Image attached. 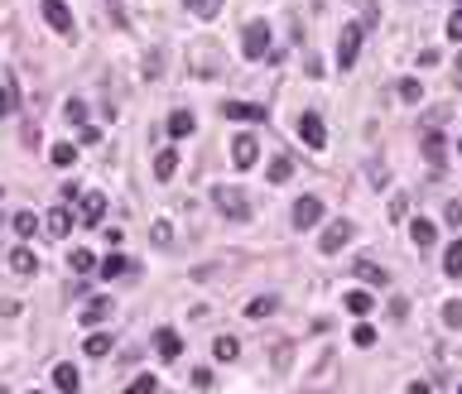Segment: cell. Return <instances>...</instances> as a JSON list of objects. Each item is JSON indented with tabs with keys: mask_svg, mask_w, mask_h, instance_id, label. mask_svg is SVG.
<instances>
[{
	"mask_svg": "<svg viewBox=\"0 0 462 394\" xmlns=\"http://www.w3.org/2000/svg\"><path fill=\"white\" fill-rule=\"evenodd\" d=\"M241 53L250 58V63H260V58L270 53V25H265V20H250V25H245V34H241Z\"/></svg>",
	"mask_w": 462,
	"mask_h": 394,
	"instance_id": "6da1fadb",
	"label": "cell"
},
{
	"mask_svg": "<svg viewBox=\"0 0 462 394\" xmlns=\"http://www.w3.org/2000/svg\"><path fill=\"white\" fill-rule=\"evenodd\" d=\"M212 202H217L221 216H231V221H250V202L241 197V187H212Z\"/></svg>",
	"mask_w": 462,
	"mask_h": 394,
	"instance_id": "7a4b0ae2",
	"label": "cell"
},
{
	"mask_svg": "<svg viewBox=\"0 0 462 394\" xmlns=\"http://www.w3.org/2000/svg\"><path fill=\"white\" fill-rule=\"evenodd\" d=\"M352 236H356V226L347 221V216H342V221H327L323 236H318V250H323V255H337V250H342Z\"/></svg>",
	"mask_w": 462,
	"mask_h": 394,
	"instance_id": "3957f363",
	"label": "cell"
},
{
	"mask_svg": "<svg viewBox=\"0 0 462 394\" xmlns=\"http://www.w3.org/2000/svg\"><path fill=\"white\" fill-rule=\"evenodd\" d=\"M102 216H107V197L102 192H82L78 197V226H102Z\"/></svg>",
	"mask_w": 462,
	"mask_h": 394,
	"instance_id": "277c9868",
	"label": "cell"
},
{
	"mask_svg": "<svg viewBox=\"0 0 462 394\" xmlns=\"http://www.w3.org/2000/svg\"><path fill=\"white\" fill-rule=\"evenodd\" d=\"M356 53H361V25H347L337 34V68H342V73L356 63Z\"/></svg>",
	"mask_w": 462,
	"mask_h": 394,
	"instance_id": "5b68a950",
	"label": "cell"
},
{
	"mask_svg": "<svg viewBox=\"0 0 462 394\" xmlns=\"http://www.w3.org/2000/svg\"><path fill=\"white\" fill-rule=\"evenodd\" d=\"M299 140L308 149H323L327 144V130H323V116H318V111H303L299 116Z\"/></svg>",
	"mask_w": 462,
	"mask_h": 394,
	"instance_id": "8992f818",
	"label": "cell"
},
{
	"mask_svg": "<svg viewBox=\"0 0 462 394\" xmlns=\"http://www.w3.org/2000/svg\"><path fill=\"white\" fill-rule=\"evenodd\" d=\"M318 221H323V197H299L294 202V226L299 231H313Z\"/></svg>",
	"mask_w": 462,
	"mask_h": 394,
	"instance_id": "52a82bcc",
	"label": "cell"
},
{
	"mask_svg": "<svg viewBox=\"0 0 462 394\" xmlns=\"http://www.w3.org/2000/svg\"><path fill=\"white\" fill-rule=\"evenodd\" d=\"M39 10H44V20H49L58 34H73V10H68V0H39Z\"/></svg>",
	"mask_w": 462,
	"mask_h": 394,
	"instance_id": "ba28073f",
	"label": "cell"
},
{
	"mask_svg": "<svg viewBox=\"0 0 462 394\" xmlns=\"http://www.w3.org/2000/svg\"><path fill=\"white\" fill-rule=\"evenodd\" d=\"M255 159H260L255 135H236V140H231V164H236V168H255Z\"/></svg>",
	"mask_w": 462,
	"mask_h": 394,
	"instance_id": "9c48e42d",
	"label": "cell"
},
{
	"mask_svg": "<svg viewBox=\"0 0 462 394\" xmlns=\"http://www.w3.org/2000/svg\"><path fill=\"white\" fill-rule=\"evenodd\" d=\"M221 116H226V121H250V125L270 121V111H265V106H250V101H226V106H221Z\"/></svg>",
	"mask_w": 462,
	"mask_h": 394,
	"instance_id": "30bf717a",
	"label": "cell"
},
{
	"mask_svg": "<svg viewBox=\"0 0 462 394\" xmlns=\"http://www.w3.org/2000/svg\"><path fill=\"white\" fill-rule=\"evenodd\" d=\"M409 240H414L419 250H434L438 245V226L429 221V216H414V221H409Z\"/></svg>",
	"mask_w": 462,
	"mask_h": 394,
	"instance_id": "8fae6325",
	"label": "cell"
},
{
	"mask_svg": "<svg viewBox=\"0 0 462 394\" xmlns=\"http://www.w3.org/2000/svg\"><path fill=\"white\" fill-rule=\"evenodd\" d=\"M154 351H159L164 361H178V356H183V337H178L174 327H159V332H154Z\"/></svg>",
	"mask_w": 462,
	"mask_h": 394,
	"instance_id": "7c38bea8",
	"label": "cell"
},
{
	"mask_svg": "<svg viewBox=\"0 0 462 394\" xmlns=\"http://www.w3.org/2000/svg\"><path fill=\"white\" fill-rule=\"evenodd\" d=\"M419 149H424V159H429V164H443V149H448V144H443V130H438V125H429V130L419 135Z\"/></svg>",
	"mask_w": 462,
	"mask_h": 394,
	"instance_id": "4fadbf2b",
	"label": "cell"
},
{
	"mask_svg": "<svg viewBox=\"0 0 462 394\" xmlns=\"http://www.w3.org/2000/svg\"><path fill=\"white\" fill-rule=\"evenodd\" d=\"M352 274L361 279V284H371V289H376V284H390V269H381L376 260H356V264H352Z\"/></svg>",
	"mask_w": 462,
	"mask_h": 394,
	"instance_id": "5bb4252c",
	"label": "cell"
},
{
	"mask_svg": "<svg viewBox=\"0 0 462 394\" xmlns=\"http://www.w3.org/2000/svg\"><path fill=\"white\" fill-rule=\"evenodd\" d=\"M44 231H49L54 240H63L68 231H73V211H68V207H54L49 216H44Z\"/></svg>",
	"mask_w": 462,
	"mask_h": 394,
	"instance_id": "9a60e30c",
	"label": "cell"
},
{
	"mask_svg": "<svg viewBox=\"0 0 462 394\" xmlns=\"http://www.w3.org/2000/svg\"><path fill=\"white\" fill-rule=\"evenodd\" d=\"M54 385L63 394H78L82 390V375H78V366H68V361H63V366H54Z\"/></svg>",
	"mask_w": 462,
	"mask_h": 394,
	"instance_id": "2e32d148",
	"label": "cell"
},
{
	"mask_svg": "<svg viewBox=\"0 0 462 394\" xmlns=\"http://www.w3.org/2000/svg\"><path fill=\"white\" fill-rule=\"evenodd\" d=\"M111 317V298H92L87 308H82V327H102Z\"/></svg>",
	"mask_w": 462,
	"mask_h": 394,
	"instance_id": "e0dca14e",
	"label": "cell"
},
{
	"mask_svg": "<svg viewBox=\"0 0 462 394\" xmlns=\"http://www.w3.org/2000/svg\"><path fill=\"white\" fill-rule=\"evenodd\" d=\"M174 173H178V149H159V154H154V178L169 183Z\"/></svg>",
	"mask_w": 462,
	"mask_h": 394,
	"instance_id": "ac0fdd59",
	"label": "cell"
},
{
	"mask_svg": "<svg viewBox=\"0 0 462 394\" xmlns=\"http://www.w3.org/2000/svg\"><path fill=\"white\" fill-rule=\"evenodd\" d=\"M342 308H347L352 317H371V308H376V298H371L366 289H352V293H347V303H342Z\"/></svg>",
	"mask_w": 462,
	"mask_h": 394,
	"instance_id": "d6986e66",
	"label": "cell"
},
{
	"mask_svg": "<svg viewBox=\"0 0 462 394\" xmlns=\"http://www.w3.org/2000/svg\"><path fill=\"white\" fill-rule=\"evenodd\" d=\"M130 269H135V264L126 260V255H116V250H111L107 260H102V269H97V274H102V279H121V274H130Z\"/></svg>",
	"mask_w": 462,
	"mask_h": 394,
	"instance_id": "ffe728a7",
	"label": "cell"
},
{
	"mask_svg": "<svg viewBox=\"0 0 462 394\" xmlns=\"http://www.w3.org/2000/svg\"><path fill=\"white\" fill-rule=\"evenodd\" d=\"M15 106H20V87H15V78H5L0 82V121L15 116Z\"/></svg>",
	"mask_w": 462,
	"mask_h": 394,
	"instance_id": "44dd1931",
	"label": "cell"
},
{
	"mask_svg": "<svg viewBox=\"0 0 462 394\" xmlns=\"http://www.w3.org/2000/svg\"><path fill=\"white\" fill-rule=\"evenodd\" d=\"M443 274H448V279H462V240H453V245L443 250Z\"/></svg>",
	"mask_w": 462,
	"mask_h": 394,
	"instance_id": "7402d4cb",
	"label": "cell"
},
{
	"mask_svg": "<svg viewBox=\"0 0 462 394\" xmlns=\"http://www.w3.org/2000/svg\"><path fill=\"white\" fill-rule=\"evenodd\" d=\"M274 308H279V298H274V293H260V298L245 303V317H270Z\"/></svg>",
	"mask_w": 462,
	"mask_h": 394,
	"instance_id": "603a6c76",
	"label": "cell"
},
{
	"mask_svg": "<svg viewBox=\"0 0 462 394\" xmlns=\"http://www.w3.org/2000/svg\"><path fill=\"white\" fill-rule=\"evenodd\" d=\"M10 269H15V274H34V269H39L34 250H25V245H20V250H10Z\"/></svg>",
	"mask_w": 462,
	"mask_h": 394,
	"instance_id": "cb8c5ba5",
	"label": "cell"
},
{
	"mask_svg": "<svg viewBox=\"0 0 462 394\" xmlns=\"http://www.w3.org/2000/svg\"><path fill=\"white\" fill-rule=\"evenodd\" d=\"M169 135H174V140H188L193 135V116L188 111H174V116H169Z\"/></svg>",
	"mask_w": 462,
	"mask_h": 394,
	"instance_id": "d4e9b609",
	"label": "cell"
},
{
	"mask_svg": "<svg viewBox=\"0 0 462 394\" xmlns=\"http://www.w3.org/2000/svg\"><path fill=\"white\" fill-rule=\"evenodd\" d=\"M395 92H400V101H409V106L424 101V82H419V78H400V87H395Z\"/></svg>",
	"mask_w": 462,
	"mask_h": 394,
	"instance_id": "484cf974",
	"label": "cell"
},
{
	"mask_svg": "<svg viewBox=\"0 0 462 394\" xmlns=\"http://www.w3.org/2000/svg\"><path fill=\"white\" fill-rule=\"evenodd\" d=\"M49 159H54L58 168H73V164H78V144H68V140H63V144L49 149Z\"/></svg>",
	"mask_w": 462,
	"mask_h": 394,
	"instance_id": "4316f807",
	"label": "cell"
},
{
	"mask_svg": "<svg viewBox=\"0 0 462 394\" xmlns=\"http://www.w3.org/2000/svg\"><path fill=\"white\" fill-rule=\"evenodd\" d=\"M212 356H217V361H236V356H241V342H236V337H217V342H212Z\"/></svg>",
	"mask_w": 462,
	"mask_h": 394,
	"instance_id": "83f0119b",
	"label": "cell"
},
{
	"mask_svg": "<svg viewBox=\"0 0 462 394\" xmlns=\"http://www.w3.org/2000/svg\"><path fill=\"white\" fill-rule=\"evenodd\" d=\"M82 351H87V356H97V361H102V356H107V351H111V337H107V332H92V337H87V342H82Z\"/></svg>",
	"mask_w": 462,
	"mask_h": 394,
	"instance_id": "f1b7e54d",
	"label": "cell"
},
{
	"mask_svg": "<svg viewBox=\"0 0 462 394\" xmlns=\"http://www.w3.org/2000/svg\"><path fill=\"white\" fill-rule=\"evenodd\" d=\"M289 173H294V159H270V183H289Z\"/></svg>",
	"mask_w": 462,
	"mask_h": 394,
	"instance_id": "f546056e",
	"label": "cell"
},
{
	"mask_svg": "<svg viewBox=\"0 0 462 394\" xmlns=\"http://www.w3.org/2000/svg\"><path fill=\"white\" fill-rule=\"evenodd\" d=\"M15 236H39V216H34V211H20V216H15Z\"/></svg>",
	"mask_w": 462,
	"mask_h": 394,
	"instance_id": "4dcf8cb0",
	"label": "cell"
},
{
	"mask_svg": "<svg viewBox=\"0 0 462 394\" xmlns=\"http://www.w3.org/2000/svg\"><path fill=\"white\" fill-rule=\"evenodd\" d=\"M188 10H193V15H197V20H217L221 0H188Z\"/></svg>",
	"mask_w": 462,
	"mask_h": 394,
	"instance_id": "1f68e13d",
	"label": "cell"
},
{
	"mask_svg": "<svg viewBox=\"0 0 462 394\" xmlns=\"http://www.w3.org/2000/svg\"><path fill=\"white\" fill-rule=\"evenodd\" d=\"M63 116H68L73 125H82V121H87V101H82V97H68V106H63Z\"/></svg>",
	"mask_w": 462,
	"mask_h": 394,
	"instance_id": "d6a6232c",
	"label": "cell"
},
{
	"mask_svg": "<svg viewBox=\"0 0 462 394\" xmlns=\"http://www.w3.org/2000/svg\"><path fill=\"white\" fill-rule=\"evenodd\" d=\"M154 390H159V380H154V375H135V380L126 385V394H154Z\"/></svg>",
	"mask_w": 462,
	"mask_h": 394,
	"instance_id": "836d02e7",
	"label": "cell"
},
{
	"mask_svg": "<svg viewBox=\"0 0 462 394\" xmlns=\"http://www.w3.org/2000/svg\"><path fill=\"white\" fill-rule=\"evenodd\" d=\"M68 264H73L78 274H87V269H92V264H97V260H92V250H82V245H78V250L68 255Z\"/></svg>",
	"mask_w": 462,
	"mask_h": 394,
	"instance_id": "e575fe53",
	"label": "cell"
},
{
	"mask_svg": "<svg viewBox=\"0 0 462 394\" xmlns=\"http://www.w3.org/2000/svg\"><path fill=\"white\" fill-rule=\"evenodd\" d=\"M443 322H448V327H462V303H458V298L443 303Z\"/></svg>",
	"mask_w": 462,
	"mask_h": 394,
	"instance_id": "d590c367",
	"label": "cell"
},
{
	"mask_svg": "<svg viewBox=\"0 0 462 394\" xmlns=\"http://www.w3.org/2000/svg\"><path fill=\"white\" fill-rule=\"evenodd\" d=\"M448 39H453V44H462V5L448 15Z\"/></svg>",
	"mask_w": 462,
	"mask_h": 394,
	"instance_id": "8d00e7d4",
	"label": "cell"
},
{
	"mask_svg": "<svg viewBox=\"0 0 462 394\" xmlns=\"http://www.w3.org/2000/svg\"><path fill=\"white\" fill-rule=\"evenodd\" d=\"M78 140H82V144H97V140H102V130H97L92 121H82V125H78Z\"/></svg>",
	"mask_w": 462,
	"mask_h": 394,
	"instance_id": "74e56055",
	"label": "cell"
},
{
	"mask_svg": "<svg viewBox=\"0 0 462 394\" xmlns=\"http://www.w3.org/2000/svg\"><path fill=\"white\" fill-rule=\"evenodd\" d=\"M352 346H376V332H371V327L361 322V327H356V332H352Z\"/></svg>",
	"mask_w": 462,
	"mask_h": 394,
	"instance_id": "f35d334b",
	"label": "cell"
},
{
	"mask_svg": "<svg viewBox=\"0 0 462 394\" xmlns=\"http://www.w3.org/2000/svg\"><path fill=\"white\" fill-rule=\"evenodd\" d=\"M443 221H448V226H462V202H448V211H443Z\"/></svg>",
	"mask_w": 462,
	"mask_h": 394,
	"instance_id": "ab89813d",
	"label": "cell"
},
{
	"mask_svg": "<svg viewBox=\"0 0 462 394\" xmlns=\"http://www.w3.org/2000/svg\"><path fill=\"white\" fill-rule=\"evenodd\" d=\"M409 394H434V390H429V385H424V380H419V385H409Z\"/></svg>",
	"mask_w": 462,
	"mask_h": 394,
	"instance_id": "60d3db41",
	"label": "cell"
},
{
	"mask_svg": "<svg viewBox=\"0 0 462 394\" xmlns=\"http://www.w3.org/2000/svg\"><path fill=\"white\" fill-rule=\"evenodd\" d=\"M453 68H458V87H462V53H458V63H453Z\"/></svg>",
	"mask_w": 462,
	"mask_h": 394,
	"instance_id": "b9f144b4",
	"label": "cell"
},
{
	"mask_svg": "<svg viewBox=\"0 0 462 394\" xmlns=\"http://www.w3.org/2000/svg\"><path fill=\"white\" fill-rule=\"evenodd\" d=\"M458 154H462V144H458Z\"/></svg>",
	"mask_w": 462,
	"mask_h": 394,
	"instance_id": "7bdbcfd3",
	"label": "cell"
},
{
	"mask_svg": "<svg viewBox=\"0 0 462 394\" xmlns=\"http://www.w3.org/2000/svg\"><path fill=\"white\" fill-rule=\"evenodd\" d=\"M458 394H462V385H458Z\"/></svg>",
	"mask_w": 462,
	"mask_h": 394,
	"instance_id": "ee69618b",
	"label": "cell"
},
{
	"mask_svg": "<svg viewBox=\"0 0 462 394\" xmlns=\"http://www.w3.org/2000/svg\"><path fill=\"white\" fill-rule=\"evenodd\" d=\"M34 394H39V390H34Z\"/></svg>",
	"mask_w": 462,
	"mask_h": 394,
	"instance_id": "f6af8a7d",
	"label": "cell"
}]
</instances>
